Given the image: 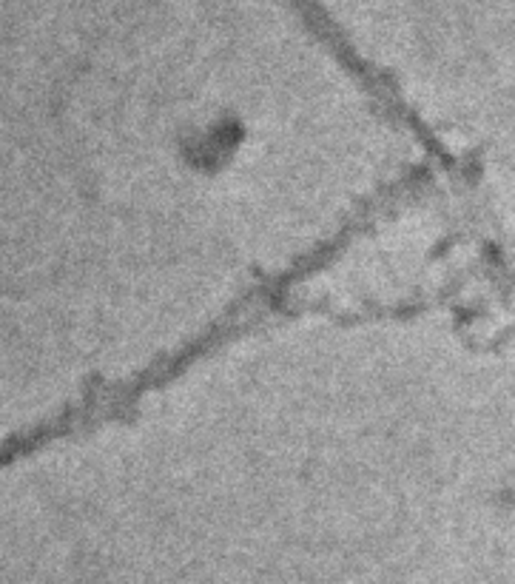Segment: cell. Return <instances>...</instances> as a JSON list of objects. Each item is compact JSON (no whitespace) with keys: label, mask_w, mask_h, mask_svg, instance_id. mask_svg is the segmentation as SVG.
<instances>
[{"label":"cell","mask_w":515,"mask_h":584,"mask_svg":"<svg viewBox=\"0 0 515 584\" xmlns=\"http://www.w3.org/2000/svg\"><path fill=\"white\" fill-rule=\"evenodd\" d=\"M509 519H512V516H509ZM501 522H507V519H501ZM501 522H495V524H501ZM490 527H492V524H490ZM487 530V527H484ZM475 533H481V530H475ZM472 536V533H470ZM464 539H467V536H464ZM450 544H455V541H450ZM450 544H444V547H450ZM444 547H438V550H444ZM433 553H435V550H433ZM424 556H430V553H424ZM424 556H418V559H424ZM413 561H416V559H413ZM404 564H410V561H404ZM401 567V564H399ZM393 570H396V567H393ZM387 573V570H384ZM384 573H379V576H384Z\"/></svg>","instance_id":"6da1fadb"}]
</instances>
